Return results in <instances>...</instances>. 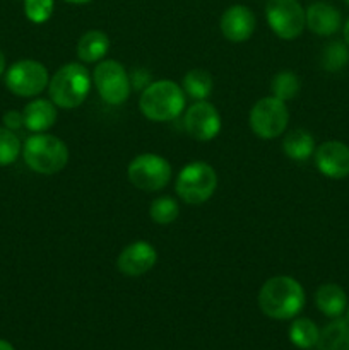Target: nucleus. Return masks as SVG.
<instances>
[{
	"label": "nucleus",
	"instance_id": "1",
	"mask_svg": "<svg viewBox=\"0 0 349 350\" xmlns=\"http://www.w3.org/2000/svg\"><path fill=\"white\" fill-rule=\"evenodd\" d=\"M259 308L272 320H293L307 303L305 289L296 279L289 275H277L266 280L259 291Z\"/></svg>",
	"mask_w": 349,
	"mask_h": 350
},
{
	"label": "nucleus",
	"instance_id": "2",
	"mask_svg": "<svg viewBox=\"0 0 349 350\" xmlns=\"http://www.w3.org/2000/svg\"><path fill=\"white\" fill-rule=\"evenodd\" d=\"M187 94L173 81L151 82L139 99L140 113L151 122H171L185 109Z\"/></svg>",
	"mask_w": 349,
	"mask_h": 350
},
{
	"label": "nucleus",
	"instance_id": "3",
	"mask_svg": "<svg viewBox=\"0 0 349 350\" xmlns=\"http://www.w3.org/2000/svg\"><path fill=\"white\" fill-rule=\"evenodd\" d=\"M92 77L84 65L75 62L64 65L48 82V92L57 108H79L91 91Z\"/></svg>",
	"mask_w": 349,
	"mask_h": 350
},
{
	"label": "nucleus",
	"instance_id": "4",
	"mask_svg": "<svg viewBox=\"0 0 349 350\" xmlns=\"http://www.w3.org/2000/svg\"><path fill=\"white\" fill-rule=\"evenodd\" d=\"M24 163L38 174H55L68 163V147L58 137L50 133H34L24 142Z\"/></svg>",
	"mask_w": 349,
	"mask_h": 350
},
{
	"label": "nucleus",
	"instance_id": "5",
	"mask_svg": "<svg viewBox=\"0 0 349 350\" xmlns=\"http://www.w3.org/2000/svg\"><path fill=\"white\" fill-rule=\"evenodd\" d=\"M218 188V174L211 164L194 161L178 173L174 190L177 195L190 205H201L214 195Z\"/></svg>",
	"mask_w": 349,
	"mask_h": 350
},
{
	"label": "nucleus",
	"instance_id": "6",
	"mask_svg": "<svg viewBox=\"0 0 349 350\" xmlns=\"http://www.w3.org/2000/svg\"><path fill=\"white\" fill-rule=\"evenodd\" d=\"M171 164L157 154H140L127 167L129 181L142 191H157L171 181Z\"/></svg>",
	"mask_w": 349,
	"mask_h": 350
},
{
	"label": "nucleus",
	"instance_id": "7",
	"mask_svg": "<svg viewBox=\"0 0 349 350\" xmlns=\"http://www.w3.org/2000/svg\"><path fill=\"white\" fill-rule=\"evenodd\" d=\"M250 129L260 139H277L286 130L289 122V111L286 103L277 99L276 96H267L259 99L250 109Z\"/></svg>",
	"mask_w": 349,
	"mask_h": 350
},
{
	"label": "nucleus",
	"instance_id": "8",
	"mask_svg": "<svg viewBox=\"0 0 349 350\" xmlns=\"http://www.w3.org/2000/svg\"><path fill=\"white\" fill-rule=\"evenodd\" d=\"M92 84L99 98L112 106L123 105L132 91L129 74L116 60L99 62L92 70Z\"/></svg>",
	"mask_w": 349,
	"mask_h": 350
},
{
	"label": "nucleus",
	"instance_id": "9",
	"mask_svg": "<svg viewBox=\"0 0 349 350\" xmlns=\"http://www.w3.org/2000/svg\"><path fill=\"white\" fill-rule=\"evenodd\" d=\"M266 19L270 29L281 40H296L307 27L305 9L298 0H269Z\"/></svg>",
	"mask_w": 349,
	"mask_h": 350
},
{
	"label": "nucleus",
	"instance_id": "10",
	"mask_svg": "<svg viewBox=\"0 0 349 350\" xmlns=\"http://www.w3.org/2000/svg\"><path fill=\"white\" fill-rule=\"evenodd\" d=\"M50 75L47 67L36 60H19L5 72V85L19 98H33L48 88Z\"/></svg>",
	"mask_w": 349,
	"mask_h": 350
},
{
	"label": "nucleus",
	"instance_id": "11",
	"mask_svg": "<svg viewBox=\"0 0 349 350\" xmlns=\"http://www.w3.org/2000/svg\"><path fill=\"white\" fill-rule=\"evenodd\" d=\"M183 125L188 135L198 142L216 139L221 132V115L207 101H197L185 111Z\"/></svg>",
	"mask_w": 349,
	"mask_h": 350
},
{
	"label": "nucleus",
	"instance_id": "12",
	"mask_svg": "<svg viewBox=\"0 0 349 350\" xmlns=\"http://www.w3.org/2000/svg\"><path fill=\"white\" fill-rule=\"evenodd\" d=\"M315 166L331 180L349 176V147L339 140H328L315 149Z\"/></svg>",
	"mask_w": 349,
	"mask_h": 350
},
{
	"label": "nucleus",
	"instance_id": "13",
	"mask_svg": "<svg viewBox=\"0 0 349 350\" xmlns=\"http://www.w3.org/2000/svg\"><path fill=\"white\" fill-rule=\"evenodd\" d=\"M157 262L154 246L147 241H133L122 250L116 258V269L127 277H140L153 270Z\"/></svg>",
	"mask_w": 349,
	"mask_h": 350
},
{
	"label": "nucleus",
	"instance_id": "14",
	"mask_svg": "<svg viewBox=\"0 0 349 350\" xmlns=\"http://www.w3.org/2000/svg\"><path fill=\"white\" fill-rule=\"evenodd\" d=\"M219 27H221L222 36L233 43H243V41L250 40L252 34L255 33L257 19L252 9L246 5H236L228 7L222 12L221 21H219Z\"/></svg>",
	"mask_w": 349,
	"mask_h": 350
},
{
	"label": "nucleus",
	"instance_id": "15",
	"mask_svg": "<svg viewBox=\"0 0 349 350\" xmlns=\"http://www.w3.org/2000/svg\"><path fill=\"white\" fill-rule=\"evenodd\" d=\"M307 27L317 36H332L342 26V16L332 3L315 2L305 10Z\"/></svg>",
	"mask_w": 349,
	"mask_h": 350
},
{
	"label": "nucleus",
	"instance_id": "16",
	"mask_svg": "<svg viewBox=\"0 0 349 350\" xmlns=\"http://www.w3.org/2000/svg\"><path fill=\"white\" fill-rule=\"evenodd\" d=\"M23 116L24 126L29 132L43 133L50 130L57 122V106L48 99H34L29 105H26Z\"/></svg>",
	"mask_w": 349,
	"mask_h": 350
},
{
	"label": "nucleus",
	"instance_id": "17",
	"mask_svg": "<svg viewBox=\"0 0 349 350\" xmlns=\"http://www.w3.org/2000/svg\"><path fill=\"white\" fill-rule=\"evenodd\" d=\"M315 304L327 318H341L348 306V296L337 284H322L315 293Z\"/></svg>",
	"mask_w": 349,
	"mask_h": 350
},
{
	"label": "nucleus",
	"instance_id": "18",
	"mask_svg": "<svg viewBox=\"0 0 349 350\" xmlns=\"http://www.w3.org/2000/svg\"><path fill=\"white\" fill-rule=\"evenodd\" d=\"M77 57L84 64L101 62L109 50L108 34L99 29H91L82 34L77 41Z\"/></svg>",
	"mask_w": 349,
	"mask_h": 350
},
{
	"label": "nucleus",
	"instance_id": "19",
	"mask_svg": "<svg viewBox=\"0 0 349 350\" xmlns=\"http://www.w3.org/2000/svg\"><path fill=\"white\" fill-rule=\"evenodd\" d=\"M317 350H349V320L334 318L318 335Z\"/></svg>",
	"mask_w": 349,
	"mask_h": 350
},
{
	"label": "nucleus",
	"instance_id": "20",
	"mask_svg": "<svg viewBox=\"0 0 349 350\" xmlns=\"http://www.w3.org/2000/svg\"><path fill=\"white\" fill-rule=\"evenodd\" d=\"M315 139L308 130L296 129L286 133L283 140V150L289 159L307 161L315 152Z\"/></svg>",
	"mask_w": 349,
	"mask_h": 350
},
{
	"label": "nucleus",
	"instance_id": "21",
	"mask_svg": "<svg viewBox=\"0 0 349 350\" xmlns=\"http://www.w3.org/2000/svg\"><path fill=\"white\" fill-rule=\"evenodd\" d=\"M181 89L188 98L195 101H205L214 89V79L204 68H192L185 74Z\"/></svg>",
	"mask_w": 349,
	"mask_h": 350
},
{
	"label": "nucleus",
	"instance_id": "22",
	"mask_svg": "<svg viewBox=\"0 0 349 350\" xmlns=\"http://www.w3.org/2000/svg\"><path fill=\"white\" fill-rule=\"evenodd\" d=\"M318 335H320V330L308 318H296L289 327L291 344L301 350L315 349L318 342Z\"/></svg>",
	"mask_w": 349,
	"mask_h": 350
},
{
	"label": "nucleus",
	"instance_id": "23",
	"mask_svg": "<svg viewBox=\"0 0 349 350\" xmlns=\"http://www.w3.org/2000/svg\"><path fill=\"white\" fill-rule=\"evenodd\" d=\"M349 50L342 41H331L324 46L320 55V65L327 72H339L348 65Z\"/></svg>",
	"mask_w": 349,
	"mask_h": 350
},
{
	"label": "nucleus",
	"instance_id": "24",
	"mask_svg": "<svg viewBox=\"0 0 349 350\" xmlns=\"http://www.w3.org/2000/svg\"><path fill=\"white\" fill-rule=\"evenodd\" d=\"M301 82L300 77H298L294 72L291 70H283L279 74H276V77L270 82V91H272V96H276L281 101H289V99H294L300 92Z\"/></svg>",
	"mask_w": 349,
	"mask_h": 350
},
{
	"label": "nucleus",
	"instance_id": "25",
	"mask_svg": "<svg viewBox=\"0 0 349 350\" xmlns=\"http://www.w3.org/2000/svg\"><path fill=\"white\" fill-rule=\"evenodd\" d=\"M178 214H180V207H178L177 200L171 197L156 198L149 207L151 219L159 226H168L174 222Z\"/></svg>",
	"mask_w": 349,
	"mask_h": 350
},
{
	"label": "nucleus",
	"instance_id": "26",
	"mask_svg": "<svg viewBox=\"0 0 349 350\" xmlns=\"http://www.w3.org/2000/svg\"><path fill=\"white\" fill-rule=\"evenodd\" d=\"M23 146L12 130L0 126V166H10L17 161Z\"/></svg>",
	"mask_w": 349,
	"mask_h": 350
},
{
	"label": "nucleus",
	"instance_id": "27",
	"mask_svg": "<svg viewBox=\"0 0 349 350\" xmlns=\"http://www.w3.org/2000/svg\"><path fill=\"white\" fill-rule=\"evenodd\" d=\"M55 0H24V14L34 24H43L53 14Z\"/></svg>",
	"mask_w": 349,
	"mask_h": 350
},
{
	"label": "nucleus",
	"instance_id": "28",
	"mask_svg": "<svg viewBox=\"0 0 349 350\" xmlns=\"http://www.w3.org/2000/svg\"><path fill=\"white\" fill-rule=\"evenodd\" d=\"M129 77H130V84H132L135 89H140V91H144V89L151 84V74L146 70V68H135Z\"/></svg>",
	"mask_w": 349,
	"mask_h": 350
},
{
	"label": "nucleus",
	"instance_id": "29",
	"mask_svg": "<svg viewBox=\"0 0 349 350\" xmlns=\"http://www.w3.org/2000/svg\"><path fill=\"white\" fill-rule=\"evenodd\" d=\"M3 126L9 130H12V132H16V130L23 129L24 126V116L23 113L19 111H7L5 115H3Z\"/></svg>",
	"mask_w": 349,
	"mask_h": 350
},
{
	"label": "nucleus",
	"instance_id": "30",
	"mask_svg": "<svg viewBox=\"0 0 349 350\" xmlns=\"http://www.w3.org/2000/svg\"><path fill=\"white\" fill-rule=\"evenodd\" d=\"M3 72H5V55L0 50V77L3 75Z\"/></svg>",
	"mask_w": 349,
	"mask_h": 350
},
{
	"label": "nucleus",
	"instance_id": "31",
	"mask_svg": "<svg viewBox=\"0 0 349 350\" xmlns=\"http://www.w3.org/2000/svg\"><path fill=\"white\" fill-rule=\"evenodd\" d=\"M0 350H16V349L12 347V344H10V342L0 338Z\"/></svg>",
	"mask_w": 349,
	"mask_h": 350
},
{
	"label": "nucleus",
	"instance_id": "32",
	"mask_svg": "<svg viewBox=\"0 0 349 350\" xmlns=\"http://www.w3.org/2000/svg\"><path fill=\"white\" fill-rule=\"evenodd\" d=\"M342 33H344V41H346V44H349V19L346 21L344 29H342Z\"/></svg>",
	"mask_w": 349,
	"mask_h": 350
},
{
	"label": "nucleus",
	"instance_id": "33",
	"mask_svg": "<svg viewBox=\"0 0 349 350\" xmlns=\"http://www.w3.org/2000/svg\"><path fill=\"white\" fill-rule=\"evenodd\" d=\"M65 2L74 3V5H82V3H88V2H91V0H65Z\"/></svg>",
	"mask_w": 349,
	"mask_h": 350
},
{
	"label": "nucleus",
	"instance_id": "34",
	"mask_svg": "<svg viewBox=\"0 0 349 350\" xmlns=\"http://www.w3.org/2000/svg\"><path fill=\"white\" fill-rule=\"evenodd\" d=\"M344 318H346V320H349V304H348V306H346V311H344Z\"/></svg>",
	"mask_w": 349,
	"mask_h": 350
},
{
	"label": "nucleus",
	"instance_id": "35",
	"mask_svg": "<svg viewBox=\"0 0 349 350\" xmlns=\"http://www.w3.org/2000/svg\"><path fill=\"white\" fill-rule=\"evenodd\" d=\"M344 2H346V3H348V5H349V0H344Z\"/></svg>",
	"mask_w": 349,
	"mask_h": 350
}]
</instances>
